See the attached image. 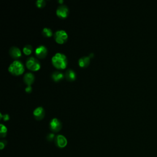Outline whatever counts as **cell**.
<instances>
[{"instance_id": "8fae6325", "label": "cell", "mask_w": 157, "mask_h": 157, "mask_svg": "<svg viewBox=\"0 0 157 157\" xmlns=\"http://www.w3.org/2000/svg\"><path fill=\"white\" fill-rule=\"evenodd\" d=\"M76 72L73 71L71 69H68L67 70L65 73V77L66 79L68 81L72 82L75 80L76 79Z\"/></svg>"}, {"instance_id": "9c48e42d", "label": "cell", "mask_w": 157, "mask_h": 157, "mask_svg": "<svg viewBox=\"0 0 157 157\" xmlns=\"http://www.w3.org/2000/svg\"><path fill=\"white\" fill-rule=\"evenodd\" d=\"M33 115L38 120H41L45 116V110L42 107H38L33 111Z\"/></svg>"}, {"instance_id": "5b68a950", "label": "cell", "mask_w": 157, "mask_h": 157, "mask_svg": "<svg viewBox=\"0 0 157 157\" xmlns=\"http://www.w3.org/2000/svg\"><path fill=\"white\" fill-rule=\"evenodd\" d=\"M49 128L52 132L57 133L60 131L62 128V122L58 118H54L49 123Z\"/></svg>"}, {"instance_id": "5bb4252c", "label": "cell", "mask_w": 157, "mask_h": 157, "mask_svg": "<svg viewBox=\"0 0 157 157\" xmlns=\"http://www.w3.org/2000/svg\"><path fill=\"white\" fill-rule=\"evenodd\" d=\"M64 77H65V74L58 71L53 72L51 74V77L52 80L55 82H59L62 80L64 78Z\"/></svg>"}, {"instance_id": "d6986e66", "label": "cell", "mask_w": 157, "mask_h": 157, "mask_svg": "<svg viewBox=\"0 0 157 157\" xmlns=\"http://www.w3.org/2000/svg\"><path fill=\"white\" fill-rule=\"evenodd\" d=\"M55 136L54 135V134H53V133H49V134H47V139L48 141H50V142L53 141L54 140H55Z\"/></svg>"}, {"instance_id": "7402d4cb", "label": "cell", "mask_w": 157, "mask_h": 157, "mask_svg": "<svg viewBox=\"0 0 157 157\" xmlns=\"http://www.w3.org/2000/svg\"><path fill=\"white\" fill-rule=\"evenodd\" d=\"M9 119V115L5 114V115H4V120H5V121L8 120Z\"/></svg>"}, {"instance_id": "8992f818", "label": "cell", "mask_w": 157, "mask_h": 157, "mask_svg": "<svg viewBox=\"0 0 157 157\" xmlns=\"http://www.w3.org/2000/svg\"><path fill=\"white\" fill-rule=\"evenodd\" d=\"M56 13L58 17L60 19H65L68 17L69 14V9L67 6L61 4L57 7Z\"/></svg>"}, {"instance_id": "9a60e30c", "label": "cell", "mask_w": 157, "mask_h": 157, "mask_svg": "<svg viewBox=\"0 0 157 157\" xmlns=\"http://www.w3.org/2000/svg\"><path fill=\"white\" fill-rule=\"evenodd\" d=\"M42 34L44 37H46V38H49L53 35V32H52V29L49 28H44L42 29Z\"/></svg>"}, {"instance_id": "6da1fadb", "label": "cell", "mask_w": 157, "mask_h": 157, "mask_svg": "<svg viewBox=\"0 0 157 157\" xmlns=\"http://www.w3.org/2000/svg\"><path fill=\"white\" fill-rule=\"evenodd\" d=\"M52 62L56 68L63 70L68 64V60L65 55L62 53H57L52 58Z\"/></svg>"}, {"instance_id": "603a6c76", "label": "cell", "mask_w": 157, "mask_h": 157, "mask_svg": "<svg viewBox=\"0 0 157 157\" xmlns=\"http://www.w3.org/2000/svg\"><path fill=\"white\" fill-rule=\"evenodd\" d=\"M58 3H63V1H58Z\"/></svg>"}, {"instance_id": "ac0fdd59", "label": "cell", "mask_w": 157, "mask_h": 157, "mask_svg": "<svg viewBox=\"0 0 157 157\" xmlns=\"http://www.w3.org/2000/svg\"><path fill=\"white\" fill-rule=\"evenodd\" d=\"M36 4L38 7H39V8H42L46 4V2L45 0H38L36 2Z\"/></svg>"}, {"instance_id": "44dd1931", "label": "cell", "mask_w": 157, "mask_h": 157, "mask_svg": "<svg viewBox=\"0 0 157 157\" xmlns=\"http://www.w3.org/2000/svg\"><path fill=\"white\" fill-rule=\"evenodd\" d=\"M25 92L28 93H30L32 92V87L31 85H28L25 88Z\"/></svg>"}, {"instance_id": "3957f363", "label": "cell", "mask_w": 157, "mask_h": 157, "mask_svg": "<svg viewBox=\"0 0 157 157\" xmlns=\"http://www.w3.org/2000/svg\"><path fill=\"white\" fill-rule=\"evenodd\" d=\"M26 66L29 70L33 71H38L41 68L39 61L33 57H31L27 59L26 62Z\"/></svg>"}, {"instance_id": "e0dca14e", "label": "cell", "mask_w": 157, "mask_h": 157, "mask_svg": "<svg viewBox=\"0 0 157 157\" xmlns=\"http://www.w3.org/2000/svg\"><path fill=\"white\" fill-rule=\"evenodd\" d=\"M0 128H1V130H0V136L1 138H4L6 136L7 131L6 126L3 124H1V125H0Z\"/></svg>"}, {"instance_id": "4fadbf2b", "label": "cell", "mask_w": 157, "mask_h": 157, "mask_svg": "<svg viewBox=\"0 0 157 157\" xmlns=\"http://www.w3.org/2000/svg\"><path fill=\"white\" fill-rule=\"evenodd\" d=\"M90 63V57H82L79 60V65L82 68L87 67Z\"/></svg>"}, {"instance_id": "30bf717a", "label": "cell", "mask_w": 157, "mask_h": 157, "mask_svg": "<svg viewBox=\"0 0 157 157\" xmlns=\"http://www.w3.org/2000/svg\"><path fill=\"white\" fill-rule=\"evenodd\" d=\"M9 54L11 57L14 59H17L22 55L21 51L17 47L12 46L9 49Z\"/></svg>"}, {"instance_id": "277c9868", "label": "cell", "mask_w": 157, "mask_h": 157, "mask_svg": "<svg viewBox=\"0 0 157 157\" xmlns=\"http://www.w3.org/2000/svg\"><path fill=\"white\" fill-rule=\"evenodd\" d=\"M54 38L57 43L62 44L68 40V36L64 30H58L54 34Z\"/></svg>"}, {"instance_id": "7c38bea8", "label": "cell", "mask_w": 157, "mask_h": 157, "mask_svg": "<svg viewBox=\"0 0 157 157\" xmlns=\"http://www.w3.org/2000/svg\"><path fill=\"white\" fill-rule=\"evenodd\" d=\"M34 75L32 72H28L24 76V81L28 85H31L34 81Z\"/></svg>"}, {"instance_id": "ffe728a7", "label": "cell", "mask_w": 157, "mask_h": 157, "mask_svg": "<svg viewBox=\"0 0 157 157\" xmlns=\"http://www.w3.org/2000/svg\"><path fill=\"white\" fill-rule=\"evenodd\" d=\"M7 144V141L5 140H1V142H0V148L3 150V149L5 147L6 145Z\"/></svg>"}, {"instance_id": "52a82bcc", "label": "cell", "mask_w": 157, "mask_h": 157, "mask_svg": "<svg viewBox=\"0 0 157 157\" xmlns=\"http://www.w3.org/2000/svg\"><path fill=\"white\" fill-rule=\"evenodd\" d=\"M54 141L55 145L59 148L65 147L67 145V143H68L66 138L62 134H59V135L55 136Z\"/></svg>"}, {"instance_id": "2e32d148", "label": "cell", "mask_w": 157, "mask_h": 157, "mask_svg": "<svg viewBox=\"0 0 157 157\" xmlns=\"http://www.w3.org/2000/svg\"><path fill=\"white\" fill-rule=\"evenodd\" d=\"M33 47L31 46V45L29 44H28V45H26V46L24 47L23 49V51H24V53L27 55H30L32 52H33Z\"/></svg>"}, {"instance_id": "ba28073f", "label": "cell", "mask_w": 157, "mask_h": 157, "mask_svg": "<svg viewBox=\"0 0 157 157\" xmlns=\"http://www.w3.org/2000/svg\"><path fill=\"white\" fill-rule=\"evenodd\" d=\"M47 52L48 50L46 46H40L36 49L35 54L39 58L42 59L47 56Z\"/></svg>"}, {"instance_id": "7a4b0ae2", "label": "cell", "mask_w": 157, "mask_h": 157, "mask_svg": "<svg viewBox=\"0 0 157 157\" xmlns=\"http://www.w3.org/2000/svg\"><path fill=\"white\" fill-rule=\"evenodd\" d=\"M25 68L23 63L19 60H15L9 67V71L15 76L20 75L23 74Z\"/></svg>"}]
</instances>
